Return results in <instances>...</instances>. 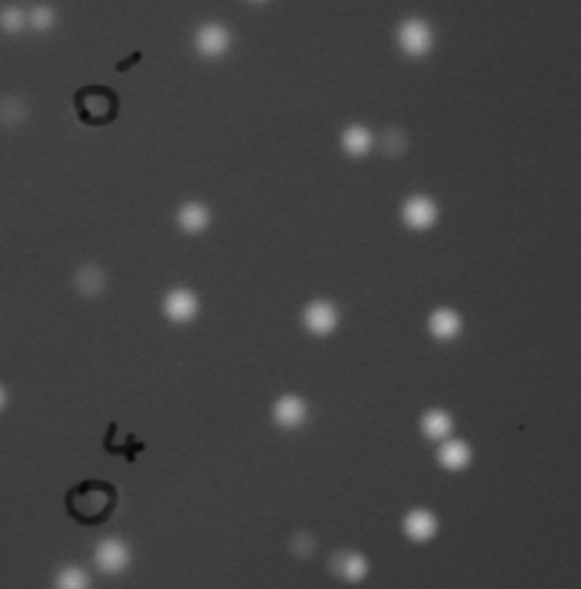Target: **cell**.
<instances>
[{
    "label": "cell",
    "mask_w": 581,
    "mask_h": 589,
    "mask_svg": "<svg viewBox=\"0 0 581 589\" xmlns=\"http://www.w3.org/2000/svg\"><path fill=\"white\" fill-rule=\"evenodd\" d=\"M125 560H127L125 549L116 542H105L98 549V562L107 571H118L125 564Z\"/></svg>",
    "instance_id": "6da1fadb"
},
{
    "label": "cell",
    "mask_w": 581,
    "mask_h": 589,
    "mask_svg": "<svg viewBox=\"0 0 581 589\" xmlns=\"http://www.w3.org/2000/svg\"><path fill=\"white\" fill-rule=\"evenodd\" d=\"M434 528H436V521L429 512H413L406 519V533L416 540H427L434 533Z\"/></svg>",
    "instance_id": "7a4b0ae2"
},
{
    "label": "cell",
    "mask_w": 581,
    "mask_h": 589,
    "mask_svg": "<svg viewBox=\"0 0 581 589\" xmlns=\"http://www.w3.org/2000/svg\"><path fill=\"white\" fill-rule=\"evenodd\" d=\"M305 417V403L295 397H286L277 403V420L286 427H295Z\"/></svg>",
    "instance_id": "3957f363"
},
{
    "label": "cell",
    "mask_w": 581,
    "mask_h": 589,
    "mask_svg": "<svg viewBox=\"0 0 581 589\" xmlns=\"http://www.w3.org/2000/svg\"><path fill=\"white\" fill-rule=\"evenodd\" d=\"M468 458H470L468 446L461 442H447V444H443V449H440V460H443V465H447V467H454V469L464 467L468 463Z\"/></svg>",
    "instance_id": "277c9868"
},
{
    "label": "cell",
    "mask_w": 581,
    "mask_h": 589,
    "mask_svg": "<svg viewBox=\"0 0 581 589\" xmlns=\"http://www.w3.org/2000/svg\"><path fill=\"white\" fill-rule=\"evenodd\" d=\"M307 320L311 324V329L316 331H327L331 324H334V313H331L327 307H314L309 311Z\"/></svg>",
    "instance_id": "5b68a950"
},
{
    "label": "cell",
    "mask_w": 581,
    "mask_h": 589,
    "mask_svg": "<svg viewBox=\"0 0 581 589\" xmlns=\"http://www.w3.org/2000/svg\"><path fill=\"white\" fill-rule=\"evenodd\" d=\"M425 431L432 435V438H440L450 431V417L445 412H429L425 417Z\"/></svg>",
    "instance_id": "8992f818"
},
{
    "label": "cell",
    "mask_w": 581,
    "mask_h": 589,
    "mask_svg": "<svg viewBox=\"0 0 581 589\" xmlns=\"http://www.w3.org/2000/svg\"><path fill=\"white\" fill-rule=\"evenodd\" d=\"M432 324H434V331L440 338H447V335H452L459 329V322H457V318L452 313H438Z\"/></svg>",
    "instance_id": "52a82bcc"
},
{
    "label": "cell",
    "mask_w": 581,
    "mask_h": 589,
    "mask_svg": "<svg viewBox=\"0 0 581 589\" xmlns=\"http://www.w3.org/2000/svg\"><path fill=\"white\" fill-rule=\"evenodd\" d=\"M59 589H87V578L80 569H66L59 576Z\"/></svg>",
    "instance_id": "ba28073f"
},
{
    "label": "cell",
    "mask_w": 581,
    "mask_h": 589,
    "mask_svg": "<svg viewBox=\"0 0 581 589\" xmlns=\"http://www.w3.org/2000/svg\"><path fill=\"white\" fill-rule=\"evenodd\" d=\"M343 571H346L350 578L359 576V573H363V562L357 558V555H350L348 562H346V566H343Z\"/></svg>",
    "instance_id": "9c48e42d"
},
{
    "label": "cell",
    "mask_w": 581,
    "mask_h": 589,
    "mask_svg": "<svg viewBox=\"0 0 581 589\" xmlns=\"http://www.w3.org/2000/svg\"><path fill=\"white\" fill-rule=\"evenodd\" d=\"M0 406H3V392H0Z\"/></svg>",
    "instance_id": "30bf717a"
}]
</instances>
